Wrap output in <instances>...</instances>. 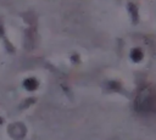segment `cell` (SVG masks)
Segmentation results:
<instances>
[{"mask_svg":"<svg viewBox=\"0 0 156 140\" xmlns=\"http://www.w3.org/2000/svg\"><path fill=\"white\" fill-rule=\"evenodd\" d=\"M35 44V29L28 28L26 32V47L28 50H32Z\"/></svg>","mask_w":156,"mask_h":140,"instance_id":"obj_3","label":"cell"},{"mask_svg":"<svg viewBox=\"0 0 156 140\" xmlns=\"http://www.w3.org/2000/svg\"><path fill=\"white\" fill-rule=\"evenodd\" d=\"M128 9H129V12H130V15H132V18H133V22L135 23V22H138V9H136V6L134 5V4H128Z\"/></svg>","mask_w":156,"mask_h":140,"instance_id":"obj_6","label":"cell"},{"mask_svg":"<svg viewBox=\"0 0 156 140\" xmlns=\"http://www.w3.org/2000/svg\"><path fill=\"white\" fill-rule=\"evenodd\" d=\"M107 85H108V88L112 89V90H121V84L117 83V82H108Z\"/></svg>","mask_w":156,"mask_h":140,"instance_id":"obj_7","label":"cell"},{"mask_svg":"<svg viewBox=\"0 0 156 140\" xmlns=\"http://www.w3.org/2000/svg\"><path fill=\"white\" fill-rule=\"evenodd\" d=\"M0 124H2V118L0 117Z\"/></svg>","mask_w":156,"mask_h":140,"instance_id":"obj_10","label":"cell"},{"mask_svg":"<svg viewBox=\"0 0 156 140\" xmlns=\"http://www.w3.org/2000/svg\"><path fill=\"white\" fill-rule=\"evenodd\" d=\"M7 133L10 134V136L15 140H22L26 134H27V128L23 123L21 122H15L12 124L9 125L7 128Z\"/></svg>","mask_w":156,"mask_h":140,"instance_id":"obj_2","label":"cell"},{"mask_svg":"<svg viewBox=\"0 0 156 140\" xmlns=\"http://www.w3.org/2000/svg\"><path fill=\"white\" fill-rule=\"evenodd\" d=\"M34 101H35V100H34L33 97H32V99H27V100H26V101L22 103V108H26L27 106H29V105H30V103H33Z\"/></svg>","mask_w":156,"mask_h":140,"instance_id":"obj_8","label":"cell"},{"mask_svg":"<svg viewBox=\"0 0 156 140\" xmlns=\"http://www.w3.org/2000/svg\"><path fill=\"white\" fill-rule=\"evenodd\" d=\"M38 80L35 78H27L24 82H23V86L27 89V90H35L38 88Z\"/></svg>","mask_w":156,"mask_h":140,"instance_id":"obj_4","label":"cell"},{"mask_svg":"<svg viewBox=\"0 0 156 140\" xmlns=\"http://www.w3.org/2000/svg\"><path fill=\"white\" fill-rule=\"evenodd\" d=\"M144 57V54H143V51L140 50V49H133L132 50V52H130V58L134 61V62H139V61H141V58Z\"/></svg>","mask_w":156,"mask_h":140,"instance_id":"obj_5","label":"cell"},{"mask_svg":"<svg viewBox=\"0 0 156 140\" xmlns=\"http://www.w3.org/2000/svg\"><path fill=\"white\" fill-rule=\"evenodd\" d=\"M135 110L139 112H152L155 110V93L151 86H144L139 90L135 99Z\"/></svg>","mask_w":156,"mask_h":140,"instance_id":"obj_1","label":"cell"},{"mask_svg":"<svg viewBox=\"0 0 156 140\" xmlns=\"http://www.w3.org/2000/svg\"><path fill=\"white\" fill-rule=\"evenodd\" d=\"M2 34H4V29H2V27L0 24V35H2Z\"/></svg>","mask_w":156,"mask_h":140,"instance_id":"obj_9","label":"cell"}]
</instances>
